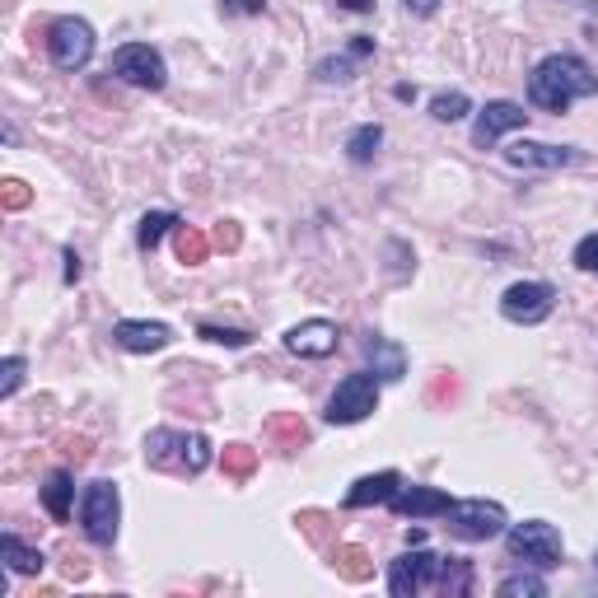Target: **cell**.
I'll return each instance as SVG.
<instances>
[{"label":"cell","instance_id":"cell-15","mask_svg":"<svg viewBox=\"0 0 598 598\" xmlns=\"http://www.w3.org/2000/svg\"><path fill=\"white\" fill-rule=\"evenodd\" d=\"M402 491V472H370V477H360L351 491H346V510H370V505H388V500Z\"/></svg>","mask_w":598,"mask_h":598},{"label":"cell","instance_id":"cell-23","mask_svg":"<svg viewBox=\"0 0 598 598\" xmlns=\"http://www.w3.org/2000/svg\"><path fill=\"white\" fill-rule=\"evenodd\" d=\"M379 145H384V127H379V122H365V127H356L346 136V155H351V164H370V159L379 155Z\"/></svg>","mask_w":598,"mask_h":598},{"label":"cell","instance_id":"cell-8","mask_svg":"<svg viewBox=\"0 0 598 598\" xmlns=\"http://www.w3.org/2000/svg\"><path fill=\"white\" fill-rule=\"evenodd\" d=\"M47 57L57 71H85L89 57H94V29H89L85 19H57L52 29H47Z\"/></svg>","mask_w":598,"mask_h":598},{"label":"cell","instance_id":"cell-43","mask_svg":"<svg viewBox=\"0 0 598 598\" xmlns=\"http://www.w3.org/2000/svg\"><path fill=\"white\" fill-rule=\"evenodd\" d=\"M594 566H598V556H594Z\"/></svg>","mask_w":598,"mask_h":598},{"label":"cell","instance_id":"cell-18","mask_svg":"<svg viewBox=\"0 0 598 598\" xmlns=\"http://www.w3.org/2000/svg\"><path fill=\"white\" fill-rule=\"evenodd\" d=\"M0 556H5V570H15V575H43V566H47V556L38 547H29L19 533L0 538Z\"/></svg>","mask_w":598,"mask_h":598},{"label":"cell","instance_id":"cell-36","mask_svg":"<svg viewBox=\"0 0 598 598\" xmlns=\"http://www.w3.org/2000/svg\"><path fill=\"white\" fill-rule=\"evenodd\" d=\"M0 201H5V211H24L33 201L29 183H19V178H5V187H0Z\"/></svg>","mask_w":598,"mask_h":598},{"label":"cell","instance_id":"cell-10","mask_svg":"<svg viewBox=\"0 0 598 598\" xmlns=\"http://www.w3.org/2000/svg\"><path fill=\"white\" fill-rule=\"evenodd\" d=\"M505 164L510 169H570V164H584V150H575V145L510 141L505 145Z\"/></svg>","mask_w":598,"mask_h":598},{"label":"cell","instance_id":"cell-40","mask_svg":"<svg viewBox=\"0 0 598 598\" xmlns=\"http://www.w3.org/2000/svg\"><path fill=\"white\" fill-rule=\"evenodd\" d=\"M61 262H66V285H75V281H80V253H75V248H66V253H61Z\"/></svg>","mask_w":598,"mask_h":598},{"label":"cell","instance_id":"cell-24","mask_svg":"<svg viewBox=\"0 0 598 598\" xmlns=\"http://www.w3.org/2000/svg\"><path fill=\"white\" fill-rule=\"evenodd\" d=\"M183 220L173 211H150V215H141V229H136V243H141V253H155L159 248V239L169 234V229H178Z\"/></svg>","mask_w":598,"mask_h":598},{"label":"cell","instance_id":"cell-21","mask_svg":"<svg viewBox=\"0 0 598 598\" xmlns=\"http://www.w3.org/2000/svg\"><path fill=\"white\" fill-rule=\"evenodd\" d=\"M332 566H337V575L351 584H365L374 575V556L365 552V547H356V542H342L337 552H332Z\"/></svg>","mask_w":598,"mask_h":598},{"label":"cell","instance_id":"cell-33","mask_svg":"<svg viewBox=\"0 0 598 598\" xmlns=\"http://www.w3.org/2000/svg\"><path fill=\"white\" fill-rule=\"evenodd\" d=\"M318 80H328V85H346V80H356V66L346 57H328V61H318Z\"/></svg>","mask_w":598,"mask_h":598},{"label":"cell","instance_id":"cell-28","mask_svg":"<svg viewBox=\"0 0 598 598\" xmlns=\"http://www.w3.org/2000/svg\"><path fill=\"white\" fill-rule=\"evenodd\" d=\"M496 594L500 598H542L547 594V580H542V575H505V580L496 584Z\"/></svg>","mask_w":598,"mask_h":598},{"label":"cell","instance_id":"cell-25","mask_svg":"<svg viewBox=\"0 0 598 598\" xmlns=\"http://www.w3.org/2000/svg\"><path fill=\"white\" fill-rule=\"evenodd\" d=\"M440 594H449V598H463V594H472V561H463V556H444V575H440V584H435Z\"/></svg>","mask_w":598,"mask_h":598},{"label":"cell","instance_id":"cell-34","mask_svg":"<svg viewBox=\"0 0 598 598\" xmlns=\"http://www.w3.org/2000/svg\"><path fill=\"white\" fill-rule=\"evenodd\" d=\"M570 262H575L580 271H589V276H598V234H584V239L575 243Z\"/></svg>","mask_w":598,"mask_h":598},{"label":"cell","instance_id":"cell-2","mask_svg":"<svg viewBox=\"0 0 598 598\" xmlns=\"http://www.w3.org/2000/svg\"><path fill=\"white\" fill-rule=\"evenodd\" d=\"M505 552H510V561H519V566L552 570V566H561L566 542H561V533H556L547 519H524V524H514L510 533H505Z\"/></svg>","mask_w":598,"mask_h":598},{"label":"cell","instance_id":"cell-3","mask_svg":"<svg viewBox=\"0 0 598 598\" xmlns=\"http://www.w3.org/2000/svg\"><path fill=\"white\" fill-rule=\"evenodd\" d=\"M117 524H122V496H117V482H89L85 500H80V528H85V538L99 542V547H113Z\"/></svg>","mask_w":598,"mask_h":598},{"label":"cell","instance_id":"cell-1","mask_svg":"<svg viewBox=\"0 0 598 598\" xmlns=\"http://www.w3.org/2000/svg\"><path fill=\"white\" fill-rule=\"evenodd\" d=\"M598 94V71L575 52H552L528 75V103L542 113H566L575 99Z\"/></svg>","mask_w":598,"mask_h":598},{"label":"cell","instance_id":"cell-37","mask_svg":"<svg viewBox=\"0 0 598 598\" xmlns=\"http://www.w3.org/2000/svg\"><path fill=\"white\" fill-rule=\"evenodd\" d=\"M458 398V379L454 374H435V384H430V402H454Z\"/></svg>","mask_w":598,"mask_h":598},{"label":"cell","instance_id":"cell-12","mask_svg":"<svg viewBox=\"0 0 598 598\" xmlns=\"http://www.w3.org/2000/svg\"><path fill=\"white\" fill-rule=\"evenodd\" d=\"M337 323L328 318H309V323H295V328L285 332V351L290 356H304V360H328L337 351Z\"/></svg>","mask_w":598,"mask_h":598},{"label":"cell","instance_id":"cell-4","mask_svg":"<svg viewBox=\"0 0 598 598\" xmlns=\"http://www.w3.org/2000/svg\"><path fill=\"white\" fill-rule=\"evenodd\" d=\"M374 407H379V374L356 370L346 374L337 384V393L328 398V421L332 426H356V421L374 416Z\"/></svg>","mask_w":598,"mask_h":598},{"label":"cell","instance_id":"cell-30","mask_svg":"<svg viewBox=\"0 0 598 598\" xmlns=\"http://www.w3.org/2000/svg\"><path fill=\"white\" fill-rule=\"evenodd\" d=\"M206 463H211V440L206 435H187V449H183V472H206Z\"/></svg>","mask_w":598,"mask_h":598},{"label":"cell","instance_id":"cell-6","mask_svg":"<svg viewBox=\"0 0 598 598\" xmlns=\"http://www.w3.org/2000/svg\"><path fill=\"white\" fill-rule=\"evenodd\" d=\"M444 519H449V533H454V538H463V542L500 538V533H505V524H510L505 505H496V500H454Z\"/></svg>","mask_w":598,"mask_h":598},{"label":"cell","instance_id":"cell-41","mask_svg":"<svg viewBox=\"0 0 598 598\" xmlns=\"http://www.w3.org/2000/svg\"><path fill=\"white\" fill-rule=\"evenodd\" d=\"M351 57H374V38H365V33L351 38Z\"/></svg>","mask_w":598,"mask_h":598},{"label":"cell","instance_id":"cell-26","mask_svg":"<svg viewBox=\"0 0 598 598\" xmlns=\"http://www.w3.org/2000/svg\"><path fill=\"white\" fill-rule=\"evenodd\" d=\"M220 468H225L229 482H248V477L257 472V449H248V444H225Z\"/></svg>","mask_w":598,"mask_h":598},{"label":"cell","instance_id":"cell-13","mask_svg":"<svg viewBox=\"0 0 598 598\" xmlns=\"http://www.w3.org/2000/svg\"><path fill=\"white\" fill-rule=\"evenodd\" d=\"M113 342L122 346V351H131V356H150V351H164V346L173 342V332H169V323L122 318V323H113Z\"/></svg>","mask_w":598,"mask_h":598},{"label":"cell","instance_id":"cell-20","mask_svg":"<svg viewBox=\"0 0 598 598\" xmlns=\"http://www.w3.org/2000/svg\"><path fill=\"white\" fill-rule=\"evenodd\" d=\"M211 234H201L197 225H178L173 229V253H178V262L183 267H201L206 257H211Z\"/></svg>","mask_w":598,"mask_h":598},{"label":"cell","instance_id":"cell-5","mask_svg":"<svg viewBox=\"0 0 598 598\" xmlns=\"http://www.w3.org/2000/svg\"><path fill=\"white\" fill-rule=\"evenodd\" d=\"M108 75H117L122 85L131 89H150V94H159V89L169 85V71H164V57H159L150 43H127L117 47L113 61H108Z\"/></svg>","mask_w":598,"mask_h":598},{"label":"cell","instance_id":"cell-9","mask_svg":"<svg viewBox=\"0 0 598 598\" xmlns=\"http://www.w3.org/2000/svg\"><path fill=\"white\" fill-rule=\"evenodd\" d=\"M556 309V290L547 281H514L505 295H500V314L510 318V323H542V318H552Z\"/></svg>","mask_w":598,"mask_h":598},{"label":"cell","instance_id":"cell-16","mask_svg":"<svg viewBox=\"0 0 598 598\" xmlns=\"http://www.w3.org/2000/svg\"><path fill=\"white\" fill-rule=\"evenodd\" d=\"M187 435L183 430H150L145 435V463L150 468H183Z\"/></svg>","mask_w":598,"mask_h":598},{"label":"cell","instance_id":"cell-35","mask_svg":"<svg viewBox=\"0 0 598 598\" xmlns=\"http://www.w3.org/2000/svg\"><path fill=\"white\" fill-rule=\"evenodd\" d=\"M211 243L215 248H225V253H239V243H243L239 220H220V225L211 229Z\"/></svg>","mask_w":598,"mask_h":598},{"label":"cell","instance_id":"cell-22","mask_svg":"<svg viewBox=\"0 0 598 598\" xmlns=\"http://www.w3.org/2000/svg\"><path fill=\"white\" fill-rule=\"evenodd\" d=\"M267 440L281 449V454H295L309 444V426L299 421V416H271L267 421Z\"/></svg>","mask_w":598,"mask_h":598},{"label":"cell","instance_id":"cell-31","mask_svg":"<svg viewBox=\"0 0 598 598\" xmlns=\"http://www.w3.org/2000/svg\"><path fill=\"white\" fill-rule=\"evenodd\" d=\"M295 524L304 528V538L323 547V542H328V524H332V514H323V510H299Z\"/></svg>","mask_w":598,"mask_h":598},{"label":"cell","instance_id":"cell-42","mask_svg":"<svg viewBox=\"0 0 598 598\" xmlns=\"http://www.w3.org/2000/svg\"><path fill=\"white\" fill-rule=\"evenodd\" d=\"M346 10H351V15H365V10H374V0H342Z\"/></svg>","mask_w":598,"mask_h":598},{"label":"cell","instance_id":"cell-7","mask_svg":"<svg viewBox=\"0 0 598 598\" xmlns=\"http://www.w3.org/2000/svg\"><path fill=\"white\" fill-rule=\"evenodd\" d=\"M440 575H444V556L426 552V542H421V547H412V552H402L398 561H393V570H388V594L416 598L421 589H435Z\"/></svg>","mask_w":598,"mask_h":598},{"label":"cell","instance_id":"cell-27","mask_svg":"<svg viewBox=\"0 0 598 598\" xmlns=\"http://www.w3.org/2000/svg\"><path fill=\"white\" fill-rule=\"evenodd\" d=\"M468 113H472V99L463 94V89H454V94H435V99H430V117H435V122H463Z\"/></svg>","mask_w":598,"mask_h":598},{"label":"cell","instance_id":"cell-17","mask_svg":"<svg viewBox=\"0 0 598 598\" xmlns=\"http://www.w3.org/2000/svg\"><path fill=\"white\" fill-rule=\"evenodd\" d=\"M71 500H75V477H71V468L47 472V482H43V510L52 514L57 524H71Z\"/></svg>","mask_w":598,"mask_h":598},{"label":"cell","instance_id":"cell-39","mask_svg":"<svg viewBox=\"0 0 598 598\" xmlns=\"http://www.w3.org/2000/svg\"><path fill=\"white\" fill-rule=\"evenodd\" d=\"M402 5H407V15H416V19H426L440 10V0H402Z\"/></svg>","mask_w":598,"mask_h":598},{"label":"cell","instance_id":"cell-32","mask_svg":"<svg viewBox=\"0 0 598 598\" xmlns=\"http://www.w3.org/2000/svg\"><path fill=\"white\" fill-rule=\"evenodd\" d=\"M24 370H29V360L24 356H5V365H0V398H15L19 393V384H24Z\"/></svg>","mask_w":598,"mask_h":598},{"label":"cell","instance_id":"cell-19","mask_svg":"<svg viewBox=\"0 0 598 598\" xmlns=\"http://www.w3.org/2000/svg\"><path fill=\"white\" fill-rule=\"evenodd\" d=\"M365 356H370L379 379H402V374H407V351L393 346L388 337H370V342H365Z\"/></svg>","mask_w":598,"mask_h":598},{"label":"cell","instance_id":"cell-11","mask_svg":"<svg viewBox=\"0 0 598 598\" xmlns=\"http://www.w3.org/2000/svg\"><path fill=\"white\" fill-rule=\"evenodd\" d=\"M519 127H528L524 108L510 99H496V103H486L482 113H477V122H472V145H477V150H491L500 136H510V131H519Z\"/></svg>","mask_w":598,"mask_h":598},{"label":"cell","instance_id":"cell-38","mask_svg":"<svg viewBox=\"0 0 598 598\" xmlns=\"http://www.w3.org/2000/svg\"><path fill=\"white\" fill-rule=\"evenodd\" d=\"M220 10H225V15H262L267 0H220Z\"/></svg>","mask_w":598,"mask_h":598},{"label":"cell","instance_id":"cell-14","mask_svg":"<svg viewBox=\"0 0 598 598\" xmlns=\"http://www.w3.org/2000/svg\"><path fill=\"white\" fill-rule=\"evenodd\" d=\"M454 496H444L440 486H402L398 496L388 500V510L398 519H435V514H449Z\"/></svg>","mask_w":598,"mask_h":598},{"label":"cell","instance_id":"cell-29","mask_svg":"<svg viewBox=\"0 0 598 598\" xmlns=\"http://www.w3.org/2000/svg\"><path fill=\"white\" fill-rule=\"evenodd\" d=\"M197 337H206V342H215V346H234V351H243V346L253 342V332H243V328H215V323H201Z\"/></svg>","mask_w":598,"mask_h":598}]
</instances>
